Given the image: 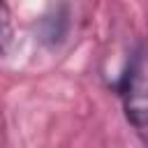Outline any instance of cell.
Wrapping results in <instances>:
<instances>
[{"label": "cell", "instance_id": "cell-1", "mask_svg": "<svg viewBox=\"0 0 148 148\" xmlns=\"http://www.w3.org/2000/svg\"><path fill=\"white\" fill-rule=\"evenodd\" d=\"M120 99L125 116L141 141L148 143V46H139L120 79Z\"/></svg>", "mask_w": 148, "mask_h": 148}]
</instances>
